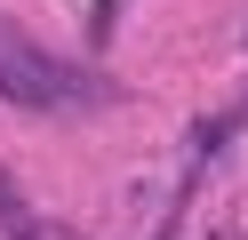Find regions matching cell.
<instances>
[{
    "label": "cell",
    "mask_w": 248,
    "mask_h": 240,
    "mask_svg": "<svg viewBox=\"0 0 248 240\" xmlns=\"http://www.w3.org/2000/svg\"><path fill=\"white\" fill-rule=\"evenodd\" d=\"M24 240H72V232H40V224H32V232H24Z\"/></svg>",
    "instance_id": "cell-1"
}]
</instances>
